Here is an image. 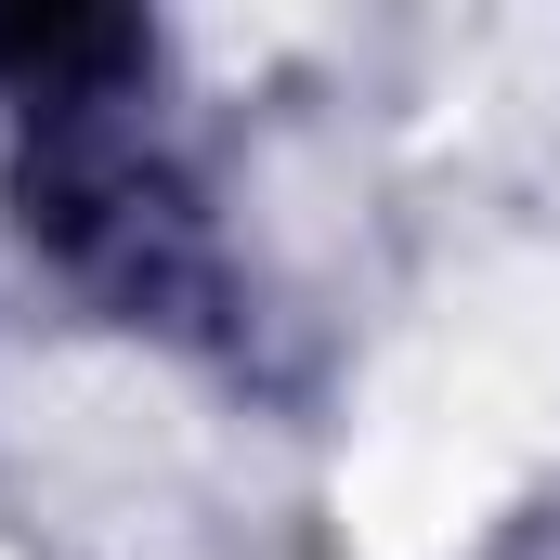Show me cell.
<instances>
[{"instance_id": "1", "label": "cell", "mask_w": 560, "mask_h": 560, "mask_svg": "<svg viewBox=\"0 0 560 560\" xmlns=\"http://www.w3.org/2000/svg\"><path fill=\"white\" fill-rule=\"evenodd\" d=\"M26 235H39L79 287H105L118 313H143V326H209V300H222L183 183L131 143L118 105L26 118Z\"/></svg>"}]
</instances>
